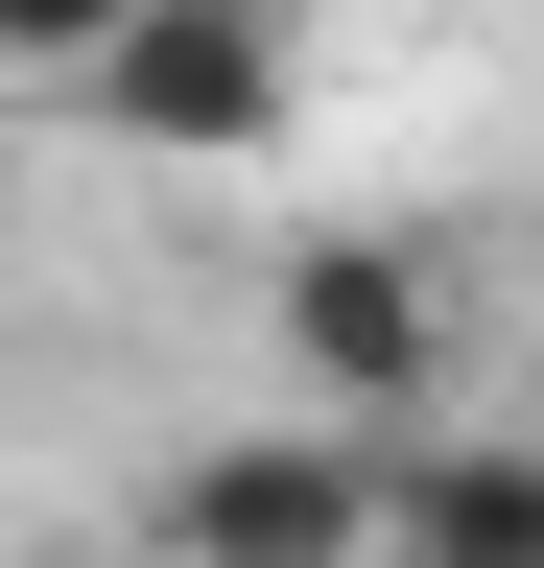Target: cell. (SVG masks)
<instances>
[{
  "instance_id": "cell-1",
  "label": "cell",
  "mask_w": 544,
  "mask_h": 568,
  "mask_svg": "<svg viewBox=\"0 0 544 568\" xmlns=\"http://www.w3.org/2000/svg\"><path fill=\"white\" fill-rule=\"evenodd\" d=\"M143 545L166 568H379V426H331V403L214 426V450H166Z\"/></svg>"
},
{
  "instance_id": "cell-2",
  "label": "cell",
  "mask_w": 544,
  "mask_h": 568,
  "mask_svg": "<svg viewBox=\"0 0 544 568\" xmlns=\"http://www.w3.org/2000/svg\"><path fill=\"white\" fill-rule=\"evenodd\" d=\"M72 95L143 142V166H260L285 95H308V48H285V0H119Z\"/></svg>"
},
{
  "instance_id": "cell-3",
  "label": "cell",
  "mask_w": 544,
  "mask_h": 568,
  "mask_svg": "<svg viewBox=\"0 0 544 568\" xmlns=\"http://www.w3.org/2000/svg\"><path fill=\"white\" fill-rule=\"evenodd\" d=\"M260 332H285V379L331 403V426H402L450 379V284L402 261V237H308L285 284H260Z\"/></svg>"
},
{
  "instance_id": "cell-4",
  "label": "cell",
  "mask_w": 544,
  "mask_h": 568,
  "mask_svg": "<svg viewBox=\"0 0 544 568\" xmlns=\"http://www.w3.org/2000/svg\"><path fill=\"white\" fill-rule=\"evenodd\" d=\"M379 568H544V450H521V426L379 450Z\"/></svg>"
},
{
  "instance_id": "cell-5",
  "label": "cell",
  "mask_w": 544,
  "mask_h": 568,
  "mask_svg": "<svg viewBox=\"0 0 544 568\" xmlns=\"http://www.w3.org/2000/svg\"><path fill=\"white\" fill-rule=\"evenodd\" d=\"M95 24H119V0H0V71H24V95H72V71H95Z\"/></svg>"
},
{
  "instance_id": "cell-6",
  "label": "cell",
  "mask_w": 544,
  "mask_h": 568,
  "mask_svg": "<svg viewBox=\"0 0 544 568\" xmlns=\"http://www.w3.org/2000/svg\"><path fill=\"white\" fill-rule=\"evenodd\" d=\"M521 450H544V403H521Z\"/></svg>"
}]
</instances>
